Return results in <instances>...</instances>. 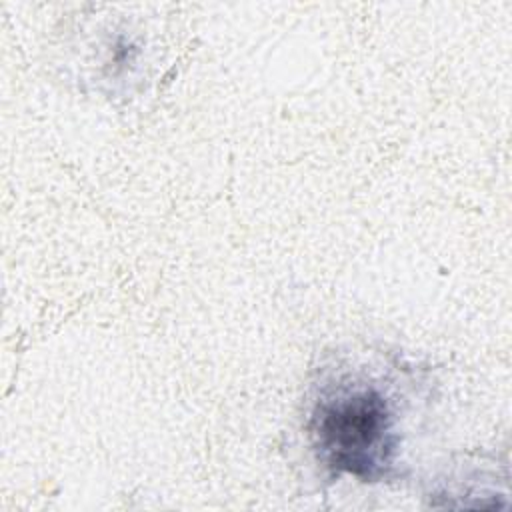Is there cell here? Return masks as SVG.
<instances>
[{
	"label": "cell",
	"instance_id": "cell-1",
	"mask_svg": "<svg viewBox=\"0 0 512 512\" xmlns=\"http://www.w3.org/2000/svg\"><path fill=\"white\" fill-rule=\"evenodd\" d=\"M394 400L382 384L360 374L320 388L308 430L318 458L336 472L378 480L398 448Z\"/></svg>",
	"mask_w": 512,
	"mask_h": 512
}]
</instances>
